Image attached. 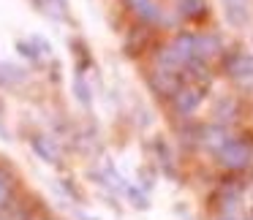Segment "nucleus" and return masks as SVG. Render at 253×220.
I'll list each match as a JSON object with an SVG mask.
<instances>
[{
    "instance_id": "f3484780",
    "label": "nucleus",
    "mask_w": 253,
    "mask_h": 220,
    "mask_svg": "<svg viewBox=\"0 0 253 220\" xmlns=\"http://www.w3.org/2000/svg\"><path fill=\"white\" fill-rule=\"evenodd\" d=\"M251 41H253V36H251Z\"/></svg>"
},
{
    "instance_id": "7ed1b4c3",
    "label": "nucleus",
    "mask_w": 253,
    "mask_h": 220,
    "mask_svg": "<svg viewBox=\"0 0 253 220\" xmlns=\"http://www.w3.org/2000/svg\"><path fill=\"white\" fill-rule=\"evenodd\" d=\"M229 76L240 84H253V55H240L229 63Z\"/></svg>"
},
{
    "instance_id": "ddd939ff",
    "label": "nucleus",
    "mask_w": 253,
    "mask_h": 220,
    "mask_svg": "<svg viewBox=\"0 0 253 220\" xmlns=\"http://www.w3.org/2000/svg\"><path fill=\"white\" fill-rule=\"evenodd\" d=\"M180 6H182V14H199L202 11V0H180Z\"/></svg>"
},
{
    "instance_id": "f257e3e1",
    "label": "nucleus",
    "mask_w": 253,
    "mask_h": 220,
    "mask_svg": "<svg viewBox=\"0 0 253 220\" xmlns=\"http://www.w3.org/2000/svg\"><path fill=\"white\" fill-rule=\"evenodd\" d=\"M223 19L231 28H248L251 22V0H220Z\"/></svg>"
},
{
    "instance_id": "9b49d317",
    "label": "nucleus",
    "mask_w": 253,
    "mask_h": 220,
    "mask_svg": "<svg viewBox=\"0 0 253 220\" xmlns=\"http://www.w3.org/2000/svg\"><path fill=\"white\" fill-rule=\"evenodd\" d=\"M17 49L22 52L25 57H30V60H39V57H41V52L36 49V44H33V41H19V44H17Z\"/></svg>"
},
{
    "instance_id": "4468645a",
    "label": "nucleus",
    "mask_w": 253,
    "mask_h": 220,
    "mask_svg": "<svg viewBox=\"0 0 253 220\" xmlns=\"http://www.w3.org/2000/svg\"><path fill=\"white\" fill-rule=\"evenodd\" d=\"M3 196H6V180L0 177V201H3Z\"/></svg>"
},
{
    "instance_id": "20e7f679",
    "label": "nucleus",
    "mask_w": 253,
    "mask_h": 220,
    "mask_svg": "<svg viewBox=\"0 0 253 220\" xmlns=\"http://www.w3.org/2000/svg\"><path fill=\"white\" fill-rule=\"evenodd\" d=\"M33 152L39 155L44 163H57V158H60V147H57V142L49 136H36L33 139Z\"/></svg>"
},
{
    "instance_id": "0eeeda50",
    "label": "nucleus",
    "mask_w": 253,
    "mask_h": 220,
    "mask_svg": "<svg viewBox=\"0 0 253 220\" xmlns=\"http://www.w3.org/2000/svg\"><path fill=\"white\" fill-rule=\"evenodd\" d=\"M25 68H19V66H14V63H0V84L3 87H11V84H19V82H25Z\"/></svg>"
},
{
    "instance_id": "9d476101",
    "label": "nucleus",
    "mask_w": 253,
    "mask_h": 220,
    "mask_svg": "<svg viewBox=\"0 0 253 220\" xmlns=\"http://www.w3.org/2000/svg\"><path fill=\"white\" fill-rule=\"evenodd\" d=\"M158 63H161V66H182V57H180V55H177V52L169 46V49H164V52H161Z\"/></svg>"
},
{
    "instance_id": "6e6552de",
    "label": "nucleus",
    "mask_w": 253,
    "mask_h": 220,
    "mask_svg": "<svg viewBox=\"0 0 253 220\" xmlns=\"http://www.w3.org/2000/svg\"><path fill=\"white\" fill-rule=\"evenodd\" d=\"M199 104H202V95H199V90L188 87V90H180V93H177V109H180L182 114L193 111Z\"/></svg>"
},
{
    "instance_id": "2eb2a0df",
    "label": "nucleus",
    "mask_w": 253,
    "mask_h": 220,
    "mask_svg": "<svg viewBox=\"0 0 253 220\" xmlns=\"http://www.w3.org/2000/svg\"><path fill=\"white\" fill-rule=\"evenodd\" d=\"M79 218H82V220H95V218H87V215H79Z\"/></svg>"
},
{
    "instance_id": "f8f14e48",
    "label": "nucleus",
    "mask_w": 253,
    "mask_h": 220,
    "mask_svg": "<svg viewBox=\"0 0 253 220\" xmlns=\"http://www.w3.org/2000/svg\"><path fill=\"white\" fill-rule=\"evenodd\" d=\"M207 144H212V147H223V131L220 128H210L207 131Z\"/></svg>"
},
{
    "instance_id": "1a4fd4ad",
    "label": "nucleus",
    "mask_w": 253,
    "mask_h": 220,
    "mask_svg": "<svg viewBox=\"0 0 253 220\" xmlns=\"http://www.w3.org/2000/svg\"><path fill=\"white\" fill-rule=\"evenodd\" d=\"M74 95H77V101L82 106H90V101H93V98H90V87H87V82H84L82 76L74 79Z\"/></svg>"
},
{
    "instance_id": "dca6fc26",
    "label": "nucleus",
    "mask_w": 253,
    "mask_h": 220,
    "mask_svg": "<svg viewBox=\"0 0 253 220\" xmlns=\"http://www.w3.org/2000/svg\"><path fill=\"white\" fill-rule=\"evenodd\" d=\"M218 220H234V218H229V215H226V218H218Z\"/></svg>"
},
{
    "instance_id": "f03ea898",
    "label": "nucleus",
    "mask_w": 253,
    "mask_h": 220,
    "mask_svg": "<svg viewBox=\"0 0 253 220\" xmlns=\"http://www.w3.org/2000/svg\"><path fill=\"white\" fill-rule=\"evenodd\" d=\"M220 160H223V166H229V169H242V166H248V160H251V147L242 142H226L223 147H220Z\"/></svg>"
},
{
    "instance_id": "39448f33",
    "label": "nucleus",
    "mask_w": 253,
    "mask_h": 220,
    "mask_svg": "<svg viewBox=\"0 0 253 220\" xmlns=\"http://www.w3.org/2000/svg\"><path fill=\"white\" fill-rule=\"evenodd\" d=\"M220 49V41L215 36H196V52H193V60H207L215 57Z\"/></svg>"
},
{
    "instance_id": "423d86ee",
    "label": "nucleus",
    "mask_w": 253,
    "mask_h": 220,
    "mask_svg": "<svg viewBox=\"0 0 253 220\" xmlns=\"http://www.w3.org/2000/svg\"><path fill=\"white\" fill-rule=\"evenodd\" d=\"M128 6L133 8V14H136V17L147 19V22H155V19L161 17L158 3H155V0H128Z\"/></svg>"
},
{
    "instance_id": "a211bd4d",
    "label": "nucleus",
    "mask_w": 253,
    "mask_h": 220,
    "mask_svg": "<svg viewBox=\"0 0 253 220\" xmlns=\"http://www.w3.org/2000/svg\"><path fill=\"white\" fill-rule=\"evenodd\" d=\"M251 220H253V218H251Z\"/></svg>"
}]
</instances>
